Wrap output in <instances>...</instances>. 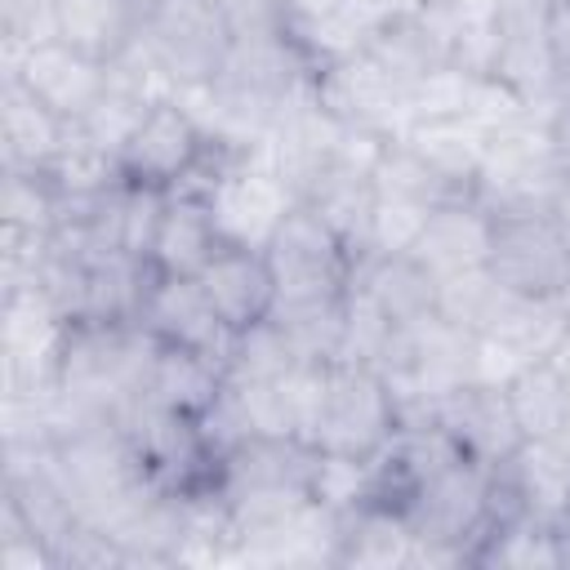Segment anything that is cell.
<instances>
[{
	"label": "cell",
	"mask_w": 570,
	"mask_h": 570,
	"mask_svg": "<svg viewBox=\"0 0 570 570\" xmlns=\"http://www.w3.org/2000/svg\"><path fill=\"white\" fill-rule=\"evenodd\" d=\"M432 423L450 436V445L468 463H481V468H499L525 441L508 405V392L485 383H463L450 396H441L432 405Z\"/></svg>",
	"instance_id": "cell-11"
},
{
	"label": "cell",
	"mask_w": 570,
	"mask_h": 570,
	"mask_svg": "<svg viewBox=\"0 0 570 570\" xmlns=\"http://www.w3.org/2000/svg\"><path fill=\"white\" fill-rule=\"evenodd\" d=\"M156 102H147V98H138V94H125V89H116V85H107L102 89V98L85 111V120H76L102 151H111L116 160H120V151L129 147V138L138 134V125H142V116L151 111Z\"/></svg>",
	"instance_id": "cell-31"
},
{
	"label": "cell",
	"mask_w": 570,
	"mask_h": 570,
	"mask_svg": "<svg viewBox=\"0 0 570 570\" xmlns=\"http://www.w3.org/2000/svg\"><path fill=\"white\" fill-rule=\"evenodd\" d=\"M316 102L352 129H374L383 138H401L414 125L410 111V85H401L392 71H383L365 49L343 53L334 62H321L312 71Z\"/></svg>",
	"instance_id": "cell-4"
},
{
	"label": "cell",
	"mask_w": 570,
	"mask_h": 570,
	"mask_svg": "<svg viewBox=\"0 0 570 570\" xmlns=\"http://www.w3.org/2000/svg\"><path fill=\"white\" fill-rule=\"evenodd\" d=\"M263 254L276 276V307L343 298L356 276V263L338 240V232L303 200L285 214V223L276 227Z\"/></svg>",
	"instance_id": "cell-2"
},
{
	"label": "cell",
	"mask_w": 570,
	"mask_h": 570,
	"mask_svg": "<svg viewBox=\"0 0 570 570\" xmlns=\"http://www.w3.org/2000/svg\"><path fill=\"white\" fill-rule=\"evenodd\" d=\"M552 218L561 223V232H566V240H570V174H566V187H561V196H557V209H552Z\"/></svg>",
	"instance_id": "cell-37"
},
{
	"label": "cell",
	"mask_w": 570,
	"mask_h": 570,
	"mask_svg": "<svg viewBox=\"0 0 570 570\" xmlns=\"http://www.w3.org/2000/svg\"><path fill=\"white\" fill-rule=\"evenodd\" d=\"M209 151V138L200 134V125L174 102H156L138 134L129 138V147L120 151V174L134 187H156V191H174Z\"/></svg>",
	"instance_id": "cell-10"
},
{
	"label": "cell",
	"mask_w": 570,
	"mask_h": 570,
	"mask_svg": "<svg viewBox=\"0 0 570 570\" xmlns=\"http://www.w3.org/2000/svg\"><path fill=\"white\" fill-rule=\"evenodd\" d=\"M566 156L548 125V111H534L517 125L485 134V156L476 169V200L503 214H552L566 187Z\"/></svg>",
	"instance_id": "cell-1"
},
{
	"label": "cell",
	"mask_w": 570,
	"mask_h": 570,
	"mask_svg": "<svg viewBox=\"0 0 570 570\" xmlns=\"http://www.w3.org/2000/svg\"><path fill=\"white\" fill-rule=\"evenodd\" d=\"M401 142L410 151H419L436 174H445L450 183L468 187L476 196V169L485 156V129H476L472 120H414Z\"/></svg>",
	"instance_id": "cell-24"
},
{
	"label": "cell",
	"mask_w": 570,
	"mask_h": 570,
	"mask_svg": "<svg viewBox=\"0 0 570 570\" xmlns=\"http://www.w3.org/2000/svg\"><path fill=\"white\" fill-rule=\"evenodd\" d=\"M490 236H494V214L481 200H445L428 214L410 254L441 281L468 267H485Z\"/></svg>",
	"instance_id": "cell-14"
},
{
	"label": "cell",
	"mask_w": 570,
	"mask_h": 570,
	"mask_svg": "<svg viewBox=\"0 0 570 570\" xmlns=\"http://www.w3.org/2000/svg\"><path fill=\"white\" fill-rule=\"evenodd\" d=\"M503 392H508V405H512L517 428H521L525 441L566 436V428H570V379L552 356L530 361Z\"/></svg>",
	"instance_id": "cell-22"
},
{
	"label": "cell",
	"mask_w": 570,
	"mask_h": 570,
	"mask_svg": "<svg viewBox=\"0 0 570 570\" xmlns=\"http://www.w3.org/2000/svg\"><path fill=\"white\" fill-rule=\"evenodd\" d=\"M218 245L223 240L214 232V218H209L205 200L187 196V191H169L165 209H160V223H156V236H151L147 263L165 276H200V267L214 258Z\"/></svg>",
	"instance_id": "cell-16"
},
{
	"label": "cell",
	"mask_w": 570,
	"mask_h": 570,
	"mask_svg": "<svg viewBox=\"0 0 570 570\" xmlns=\"http://www.w3.org/2000/svg\"><path fill=\"white\" fill-rule=\"evenodd\" d=\"M472 89H476V71L445 62L410 89V111H414V120H468Z\"/></svg>",
	"instance_id": "cell-33"
},
{
	"label": "cell",
	"mask_w": 570,
	"mask_h": 570,
	"mask_svg": "<svg viewBox=\"0 0 570 570\" xmlns=\"http://www.w3.org/2000/svg\"><path fill=\"white\" fill-rule=\"evenodd\" d=\"M9 80H22L58 120L76 125L102 98V89H107V62L71 49L67 40H49V45L27 49L22 67Z\"/></svg>",
	"instance_id": "cell-12"
},
{
	"label": "cell",
	"mask_w": 570,
	"mask_h": 570,
	"mask_svg": "<svg viewBox=\"0 0 570 570\" xmlns=\"http://www.w3.org/2000/svg\"><path fill=\"white\" fill-rule=\"evenodd\" d=\"M414 561V530L401 512L379 503H356L343 512L338 525V566L361 570H392Z\"/></svg>",
	"instance_id": "cell-19"
},
{
	"label": "cell",
	"mask_w": 570,
	"mask_h": 570,
	"mask_svg": "<svg viewBox=\"0 0 570 570\" xmlns=\"http://www.w3.org/2000/svg\"><path fill=\"white\" fill-rule=\"evenodd\" d=\"M298 361L303 356L294 352V343L285 338V330L267 316V321L232 334V347H227V361H223V379L227 383H263V379L289 374Z\"/></svg>",
	"instance_id": "cell-26"
},
{
	"label": "cell",
	"mask_w": 570,
	"mask_h": 570,
	"mask_svg": "<svg viewBox=\"0 0 570 570\" xmlns=\"http://www.w3.org/2000/svg\"><path fill=\"white\" fill-rule=\"evenodd\" d=\"M58 200H94V196H107L111 187L125 183L120 174V160L111 151H102L80 125H67L58 151L49 156L45 169H36Z\"/></svg>",
	"instance_id": "cell-23"
},
{
	"label": "cell",
	"mask_w": 570,
	"mask_h": 570,
	"mask_svg": "<svg viewBox=\"0 0 570 570\" xmlns=\"http://www.w3.org/2000/svg\"><path fill=\"white\" fill-rule=\"evenodd\" d=\"M494 472L530 521H570V454L561 441H521Z\"/></svg>",
	"instance_id": "cell-15"
},
{
	"label": "cell",
	"mask_w": 570,
	"mask_h": 570,
	"mask_svg": "<svg viewBox=\"0 0 570 570\" xmlns=\"http://www.w3.org/2000/svg\"><path fill=\"white\" fill-rule=\"evenodd\" d=\"M503 294H508V289L494 281V272H490V267H468V272L441 276L436 312H441L445 321H454V325H463V330L481 334V330L494 321V312H499Z\"/></svg>",
	"instance_id": "cell-27"
},
{
	"label": "cell",
	"mask_w": 570,
	"mask_h": 570,
	"mask_svg": "<svg viewBox=\"0 0 570 570\" xmlns=\"http://www.w3.org/2000/svg\"><path fill=\"white\" fill-rule=\"evenodd\" d=\"M142 392L156 405H165V410H174L183 419H200L218 401V392H223V365L209 361V356H200V352L165 347L160 343L156 356H151V370H147Z\"/></svg>",
	"instance_id": "cell-21"
},
{
	"label": "cell",
	"mask_w": 570,
	"mask_h": 570,
	"mask_svg": "<svg viewBox=\"0 0 570 570\" xmlns=\"http://www.w3.org/2000/svg\"><path fill=\"white\" fill-rule=\"evenodd\" d=\"M485 267L512 294L557 298L570 272V240L552 214H503L494 218Z\"/></svg>",
	"instance_id": "cell-8"
},
{
	"label": "cell",
	"mask_w": 570,
	"mask_h": 570,
	"mask_svg": "<svg viewBox=\"0 0 570 570\" xmlns=\"http://www.w3.org/2000/svg\"><path fill=\"white\" fill-rule=\"evenodd\" d=\"M67 134V120H58L22 80H0V156L4 169H45Z\"/></svg>",
	"instance_id": "cell-17"
},
{
	"label": "cell",
	"mask_w": 570,
	"mask_h": 570,
	"mask_svg": "<svg viewBox=\"0 0 570 570\" xmlns=\"http://www.w3.org/2000/svg\"><path fill=\"white\" fill-rule=\"evenodd\" d=\"M352 285H361L396 330L419 325L423 316H432L436 312V289H441V281L414 254L370 258V263L356 267Z\"/></svg>",
	"instance_id": "cell-18"
},
{
	"label": "cell",
	"mask_w": 570,
	"mask_h": 570,
	"mask_svg": "<svg viewBox=\"0 0 570 570\" xmlns=\"http://www.w3.org/2000/svg\"><path fill=\"white\" fill-rule=\"evenodd\" d=\"M58 4V40L71 49L111 62L138 31L147 0H53Z\"/></svg>",
	"instance_id": "cell-20"
},
{
	"label": "cell",
	"mask_w": 570,
	"mask_h": 570,
	"mask_svg": "<svg viewBox=\"0 0 570 570\" xmlns=\"http://www.w3.org/2000/svg\"><path fill=\"white\" fill-rule=\"evenodd\" d=\"M392 334H396V325L379 312V303L361 285H352L347 303H343V334H338L334 365H365V370H374L383 347L392 343Z\"/></svg>",
	"instance_id": "cell-28"
},
{
	"label": "cell",
	"mask_w": 570,
	"mask_h": 570,
	"mask_svg": "<svg viewBox=\"0 0 570 570\" xmlns=\"http://www.w3.org/2000/svg\"><path fill=\"white\" fill-rule=\"evenodd\" d=\"M396 436V401L379 370L365 365H334L325 379V401L312 428V445L330 454L374 459Z\"/></svg>",
	"instance_id": "cell-3"
},
{
	"label": "cell",
	"mask_w": 570,
	"mask_h": 570,
	"mask_svg": "<svg viewBox=\"0 0 570 570\" xmlns=\"http://www.w3.org/2000/svg\"><path fill=\"white\" fill-rule=\"evenodd\" d=\"M142 40L178 85H196L218 76L232 49V22L223 0H147Z\"/></svg>",
	"instance_id": "cell-5"
},
{
	"label": "cell",
	"mask_w": 570,
	"mask_h": 570,
	"mask_svg": "<svg viewBox=\"0 0 570 570\" xmlns=\"http://www.w3.org/2000/svg\"><path fill=\"white\" fill-rule=\"evenodd\" d=\"M138 325L156 343L200 352L218 365L227 361V347H232V330L214 312L200 276H165L151 267V281H147L142 303H138Z\"/></svg>",
	"instance_id": "cell-9"
},
{
	"label": "cell",
	"mask_w": 570,
	"mask_h": 570,
	"mask_svg": "<svg viewBox=\"0 0 570 570\" xmlns=\"http://www.w3.org/2000/svg\"><path fill=\"white\" fill-rule=\"evenodd\" d=\"M338 4L343 0H285V13H289V22H307V18H325Z\"/></svg>",
	"instance_id": "cell-36"
},
{
	"label": "cell",
	"mask_w": 570,
	"mask_h": 570,
	"mask_svg": "<svg viewBox=\"0 0 570 570\" xmlns=\"http://www.w3.org/2000/svg\"><path fill=\"white\" fill-rule=\"evenodd\" d=\"M200 285L232 334L267 321L276 307V276L263 249L218 245L214 258L200 267Z\"/></svg>",
	"instance_id": "cell-13"
},
{
	"label": "cell",
	"mask_w": 570,
	"mask_h": 570,
	"mask_svg": "<svg viewBox=\"0 0 570 570\" xmlns=\"http://www.w3.org/2000/svg\"><path fill=\"white\" fill-rule=\"evenodd\" d=\"M365 476H370V459L316 450L303 490H307L312 503H321L330 512H347V508H356L365 499Z\"/></svg>",
	"instance_id": "cell-30"
},
{
	"label": "cell",
	"mask_w": 570,
	"mask_h": 570,
	"mask_svg": "<svg viewBox=\"0 0 570 570\" xmlns=\"http://www.w3.org/2000/svg\"><path fill=\"white\" fill-rule=\"evenodd\" d=\"M200 200L214 218L218 240L240 245V249H267V240L276 236L285 214L298 205V196L289 191V183L281 174L249 165V160H223L218 178L209 183V191Z\"/></svg>",
	"instance_id": "cell-7"
},
{
	"label": "cell",
	"mask_w": 570,
	"mask_h": 570,
	"mask_svg": "<svg viewBox=\"0 0 570 570\" xmlns=\"http://www.w3.org/2000/svg\"><path fill=\"white\" fill-rule=\"evenodd\" d=\"M0 223L53 232L58 227V196L36 169H4L0 183Z\"/></svg>",
	"instance_id": "cell-32"
},
{
	"label": "cell",
	"mask_w": 570,
	"mask_h": 570,
	"mask_svg": "<svg viewBox=\"0 0 570 570\" xmlns=\"http://www.w3.org/2000/svg\"><path fill=\"white\" fill-rule=\"evenodd\" d=\"M490 476L494 468H481V463H468V459H450L441 463L414 508H410V530H414V543H428V548H450L459 561H472V543L485 525V508H490Z\"/></svg>",
	"instance_id": "cell-6"
},
{
	"label": "cell",
	"mask_w": 570,
	"mask_h": 570,
	"mask_svg": "<svg viewBox=\"0 0 570 570\" xmlns=\"http://www.w3.org/2000/svg\"><path fill=\"white\" fill-rule=\"evenodd\" d=\"M539 31H543V45H548L561 80L570 85V0H543Z\"/></svg>",
	"instance_id": "cell-35"
},
{
	"label": "cell",
	"mask_w": 570,
	"mask_h": 570,
	"mask_svg": "<svg viewBox=\"0 0 570 570\" xmlns=\"http://www.w3.org/2000/svg\"><path fill=\"white\" fill-rule=\"evenodd\" d=\"M0 40L22 49L58 40V4L53 0H0Z\"/></svg>",
	"instance_id": "cell-34"
},
{
	"label": "cell",
	"mask_w": 570,
	"mask_h": 570,
	"mask_svg": "<svg viewBox=\"0 0 570 570\" xmlns=\"http://www.w3.org/2000/svg\"><path fill=\"white\" fill-rule=\"evenodd\" d=\"M374 191L379 196H401V200H419V205H445V200H476L468 187L450 183L445 174H436L419 151H410L401 138L387 142L383 160L374 165Z\"/></svg>",
	"instance_id": "cell-25"
},
{
	"label": "cell",
	"mask_w": 570,
	"mask_h": 570,
	"mask_svg": "<svg viewBox=\"0 0 570 570\" xmlns=\"http://www.w3.org/2000/svg\"><path fill=\"white\" fill-rule=\"evenodd\" d=\"M428 214H432V205L374 191V205H370V218H365V240H361V263L387 258V254H410Z\"/></svg>",
	"instance_id": "cell-29"
}]
</instances>
